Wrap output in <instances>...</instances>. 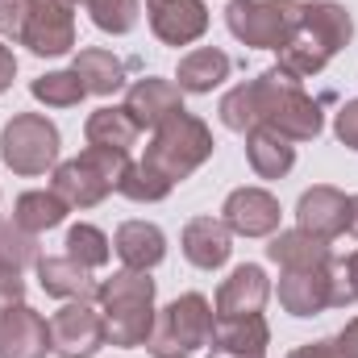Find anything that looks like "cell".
Segmentation results:
<instances>
[{"instance_id": "cell-1", "label": "cell", "mask_w": 358, "mask_h": 358, "mask_svg": "<svg viewBox=\"0 0 358 358\" xmlns=\"http://www.w3.org/2000/svg\"><path fill=\"white\" fill-rule=\"evenodd\" d=\"M217 117L234 134H250L255 125H267L287 142H313L325 129L321 104L304 92L300 80H292L279 67H267L263 76L229 88L217 104Z\"/></svg>"}, {"instance_id": "cell-2", "label": "cell", "mask_w": 358, "mask_h": 358, "mask_svg": "<svg viewBox=\"0 0 358 358\" xmlns=\"http://www.w3.org/2000/svg\"><path fill=\"white\" fill-rule=\"evenodd\" d=\"M96 304H100V317H104V338L108 346H121V350H138L150 342V329H155V279L150 271H134L121 267L113 271L108 279L96 283Z\"/></svg>"}, {"instance_id": "cell-3", "label": "cell", "mask_w": 358, "mask_h": 358, "mask_svg": "<svg viewBox=\"0 0 358 358\" xmlns=\"http://www.w3.org/2000/svg\"><path fill=\"white\" fill-rule=\"evenodd\" d=\"M217 142H213V129L196 117V113H176L167 117L155 134H150V146L142 155V163H150L159 176H167L171 183L187 179L192 171H200L208 159H213Z\"/></svg>"}, {"instance_id": "cell-4", "label": "cell", "mask_w": 358, "mask_h": 358, "mask_svg": "<svg viewBox=\"0 0 358 358\" xmlns=\"http://www.w3.org/2000/svg\"><path fill=\"white\" fill-rule=\"evenodd\" d=\"M213 329H217V313H213L208 296L183 292L167 308L155 313L146 350H150V358H192L196 350L213 346Z\"/></svg>"}, {"instance_id": "cell-5", "label": "cell", "mask_w": 358, "mask_h": 358, "mask_svg": "<svg viewBox=\"0 0 358 358\" xmlns=\"http://www.w3.org/2000/svg\"><path fill=\"white\" fill-rule=\"evenodd\" d=\"M134 159L125 150H100V146H84L76 159L59 163L50 171V187L67 200V208H96L100 200H108L117 192V183L125 176Z\"/></svg>"}, {"instance_id": "cell-6", "label": "cell", "mask_w": 358, "mask_h": 358, "mask_svg": "<svg viewBox=\"0 0 358 358\" xmlns=\"http://www.w3.org/2000/svg\"><path fill=\"white\" fill-rule=\"evenodd\" d=\"M59 150H63V138H59V125L42 113H13L0 129V163L13 171V176L38 179L46 171L59 167Z\"/></svg>"}, {"instance_id": "cell-7", "label": "cell", "mask_w": 358, "mask_h": 358, "mask_svg": "<svg viewBox=\"0 0 358 358\" xmlns=\"http://www.w3.org/2000/svg\"><path fill=\"white\" fill-rule=\"evenodd\" d=\"M304 0H229L225 25L250 50H279L300 25Z\"/></svg>"}, {"instance_id": "cell-8", "label": "cell", "mask_w": 358, "mask_h": 358, "mask_svg": "<svg viewBox=\"0 0 358 358\" xmlns=\"http://www.w3.org/2000/svg\"><path fill=\"white\" fill-rule=\"evenodd\" d=\"M38 59H59L76 50V0H25L21 42Z\"/></svg>"}, {"instance_id": "cell-9", "label": "cell", "mask_w": 358, "mask_h": 358, "mask_svg": "<svg viewBox=\"0 0 358 358\" xmlns=\"http://www.w3.org/2000/svg\"><path fill=\"white\" fill-rule=\"evenodd\" d=\"M50 346L59 358H96L104 338V317L92 300H63V308L50 317Z\"/></svg>"}, {"instance_id": "cell-10", "label": "cell", "mask_w": 358, "mask_h": 358, "mask_svg": "<svg viewBox=\"0 0 358 358\" xmlns=\"http://www.w3.org/2000/svg\"><path fill=\"white\" fill-rule=\"evenodd\" d=\"M279 217L283 208L267 187H234L221 204V221L234 238H271L279 234Z\"/></svg>"}, {"instance_id": "cell-11", "label": "cell", "mask_w": 358, "mask_h": 358, "mask_svg": "<svg viewBox=\"0 0 358 358\" xmlns=\"http://www.w3.org/2000/svg\"><path fill=\"white\" fill-rule=\"evenodd\" d=\"M296 225L321 242H334L346 234L350 225V196L334 183H313L308 192H300L296 200Z\"/></svg>"}, {"instance_id": "cell-12", "label": "cell", "mask_w": 358, "mask_h": 358, "mask_svg": "<svg viewBox=\"0 0 358 358\" xmlns=\"http://www.w3.org/2000/svg\"><path fill=\"white\" fill-rule=\"evenodd\" d=\"M146 21L163 46H192L208 34V4L204 0H146Z\"/></svg>"}, {"instance_id": "cell-13", "label": "cell", "mask_w": 358, "mask_h": 358, "mask_svg": "<svg viewBox=\"0 0 358 358\" xmlns=\"http://www.w3.org/2000/svg\"><path fill=\"white\" fill-rule=\"evenodd\" d=\"M50 346V321L34 313L25 300L0 313V358H46Z\"/></svg>"}, {"instance_id": "cell-14", "label": "cell", "mask_w": 358, "mask_h": 358, "mask_svg": "<svg viewBox=\"0 0 358 358\" xmlns=\"http://www.w3.org/2000/svg\"><path fill=\"white\" fill-rule=\"evenodd\" d=\"M271 300V279L259 263H242V267L229 271V279H221L217 287V300H213V313L217 317H255L263 313Z\"/></svg>"}, {"instance_id": "cell-15", "label": "cell", "mask_w": 358, "mask_h": 358, "mask_svg": "<svg viewBox=\"0 0 358 358\" xmlns=\"http://www.w3.org/2000/svg\"><path fill=\"white\" fill-rule=\"evenodd\" d=\"M179 250L196 271H221L234 255V234L221 217H192L179 234Z\"/></svg>"}, {"instance_id": "cell-16", "label": "cell", "mask_w": 358, "mask_h": 358, "mask_svg": "<svg viewBox=\"0 0 358 358\" xmlns=\"http://www.w3.org/2000/svg\"><path fill=\"white\" fill-rule=\"evenodd\" d=\"M279 308L292 317H321L325 308H334L329 267L279 271Z\"/></svg>"}, {"instance_id": "cell-17", "label": "cell", "mask_w": 358, "mask_h": 358, "mask_svg": "<svg viewBox=\"0 0 358 358\" xmlns=\"http://www.w3.org/2000/svg\"><path fill=\"white\" fill-rule=\"evenodd\" d=\"M125 113L138 121V129H159L167 117L183 113V92L176 80H159V76L134 80L125 88Z\"/></svg>"}, {"instance_id": "cell-18", "label": "cell", "mask_w": 358, "mask_h": 358, "mask_svg": "<svg viewBox=\"0 0 358 358\" xmlns=\"http://www.w3.org/2000/svg\"><path fill=\"white\" fill-rule=\"evenodd\" d=\"M113 250H117L121 267L155 271L167 259V234L155 221H121L113 234Z\"/></svg>"}, {"instance_id": "cell-19", "label": "cell", "mask_w": 358, "mask_h": 358, "mask_svg": "<svg viewBox=\"0 0 358 358\" xmlns=\"http://www.w3.org/2000/svg\"><path fill=\"white\" fill-rule=\"evenodd\" d=\"M38 283L55 300H96V279L88 267H80L71 255H42L38 263Z\"/></svg>"}, {"instance_id": "cell-20", "label": "cell", "mask_w": 358, "mask_h": 358, "mask_svg": "<svg viewBox=\"0 0 358 358\" xmlns=\"http://www.w3.org/2000/svg\"><path fill=\"white\" fill-rule=\"evenodd\" d=\"M234 71V59L217 46H196L179 59V71H176V84L183 96H208L213 88H221Z\"/></svg>"}, {"instance_id": "cell-21", "label": "cell", "mask_w": 358, "mask_h": 358, "mask_svg": "<svg viewBox=\"0 0 358 358\" xmlns=\"http://www.w3.org/2000/svg\"><path fill=\"white\" fill-rule=\"evenodd\" d=\"M267 259L279 271H304V267H329L334 263V246L304 234L300 225L296 229H279L271 234V246H267Z\"/></svg>"}, {"instance_id": "cell-22", "label": "cell", "mask_w": 358, "mask_h": 358, "mask_svg": "<svg viewBox=\"0 0 358 358\" xmlns=\"http://www.w3.org/2000/svg\"><path fill=\"white\" fill-rule=\"evenodd\" d=\"M300 13H304V8H300ZM275 55H279V63H275V67H279V71H287V76H292V80H300V84H304V80H313V76H321V71L329 67V59H334L329 42H321L304 21L296 25V34H292Z\"/></svg>"}, {"instance_id": "cell-23", "label": "cell", "mask_w": 358, "mask_h": 358, "mask_svg": "<svg viewBox=\"0 0 358 358\" xmlns=\"http://www.w3.org/2000/svg\"><path fill=\"white\" fill-rule=\"evenodd\" d=\"M246 138V163L259 179H283L296 167V142H287L283 134H275L267 125H255Z\"/></svg>"}, {"instance_id": "cell-24", "label": "cell", "mask_w": 358, "mask_h": 358, "mask_svg": "<svg viewBox=\"0 0 358 358\" xmlns=\"http://www.w3.org/2000/svg\"><path fill=\"white\" fill-rule=\"evenodd\" d=\"M138 121L125 113V104H100L84 121V142L88 146H100V150H134L138 146Z\"/></svg>"}, {"instance_id": "cell-25", "label": "cell", "mask_w": 358, "mask_h": 358, "mask_svg": "<svg viewBox=\"0 0 358 358\" xmlns=\"http://www.w3.org/2000/svg\"><path fill=\"white\" fill-rule=\"evenodd\" d=\"M67 200L55 192V187H34V192H21L17 204H13V225H21L25 234H46V229H59L67 221Z\"/></svg>"}, {"instance_id": "cell-26", "label": "cell", "mask_w": 358, "mask_h": 358, "mask_svg": "<svg viewBox=\"0 0 358 358\" xmlns=\"http://www.w3.org/2000/svg\"><path fill=\"white\" fill-rule=\"evenodd\" d=\"M213 346L234 350V355H267V346H271L267 317L263 313H255V317H217Z\"/></svg>"}, {"instance_id": "cell-27", "label": "cell", "mask_w": 358, "mask_h": 358, "mask_svg": "<svg viewBox=\"0 0 358 358\" xmlns=\"http://www.w3.org/2000/svg\"><path fill=\"white\" fill-rule=\"evenodd\" d=\"M71 71L84 80L88 96H113V92L125 88V63H121L113 50H104V46L80 50L76 63H71Z\"/></svg>"}, {"instance_id": "cell-28", "label": "cell", "mask_w": 358, "mask_h": 358, "mask_svg": "<svg viewBox=\"0 0 358 358\" xmlns=\"http://www.w3.org/2000/svg\"><path fill=\"white\" fill-rule=\"evenodd\" d=\"M63 246H67L63 255H71L80 267H88V271L108 267V259H113V238H108L104 229L88 225V221L71 225V229H67V238H63Z\"/></svg>"}, {"instance_id": "cell-29", "label": "cell", "mask_w": 358, "mask_h": 358, "mask_svg": "<svg viewBox=\"0 0 358 358\" xmlns=\"http://www.w3.org/2000/svg\"><path fill=\"white\" fill-rule=\"evenodd\" d=\"M29 96L38 104H46V108H76L88 96V88L71 67H63V71H46V76L29 80Z\"/></svg>"}, {"instance_id": "cell-30", "label": "cell", "mask_w": 358, "mask_h": 358, "mask_svg": "<svg viewBox=\"0 0 358 358\" xmlns=\"http://www.w3.org/2000/svg\"><path fill=\"white\" fill-rule=\"evenodd\" d=\"M171 179L167 176H159L150 163H129L125 167V176H121V183H117V192L125 196V200H134V204H159V200H167L171 196Z\"/></svg>"}, {"instance_id": "cell-31", "label": "cell", "mask_w": 358, "mask_h": 358, "mask_svg": "<svg viewBox=\"0 0 358 358\" xmlns=\"http://www.w3.org/2000/svg\"><path fill=\"white\" fill-rule=\"evenodd\" d=\"M84 8H88L92 25L100 34H113V38L134 34V25L142 17V0H84Z\"/></svg>"}, {"instance_id": "cell-32", "label": "cell", "mask_w": 358, "mask_h": 358, "mask_svg": "<svg viewBox=\"0 0 358 358\" xmlns=\"http://www.w3.org/2000/svg\"><path fill=\"white\" fill-rule=\"evenodd\" d=\"M42 255H38V234H25L21 225L4 221L0 225V267L8 271H25L34 267Z\"/></svg>"}, {"instance_id": "cell-33", "label": "cell", "mask_w": 358, "mask_h": 358, "mask_svg": "<svg viewBox=\"0 0 358 358\" xmlns=\"http://www.w3.org/2000/svg\"><path fill=\"white\" fill-rule=\"evenodd\" d=\"M329 283H334V308L358 304V250L329 263Z\"/></svg>"}, {"instance_id": "cell-34", "label": "cell", "mask_w": 358, "mask_h": 358, "mask_svg": "<svg viewBox=\"0 0 358 358\" xmlns=\"http://www.w3.org/2000/svg\"><path fill=\"white\" fill-rule=\"evenodd\" d=\"M334 134H338V142H342L346 150H355L358 155V96L355 100H346V104L334 113Z\"/></svg>"}, {"instance_id": "cell-35", "label": "cell", "mask_w": 358, "mask_h": 358, "mask_svg": "<svg viewBox=\"0 0 358 358\" xmlns=\"http://www.w3.org/2000/svg\"><path fill=\"white\" fill-rule=\"evenodd\" d=\"M21 21H25V0H0V34L4 42H21Z\"/></svg>"}, {"instance_id": "cell-36", "label": "cell", "mask_w": 358, "mask_h": 358, "mask_svg": "<svg viewBox=\"0 0 358 358\" xmlns=\"http://www.w3.org/2000/svg\"><path fill=\"white\" fill-rule=\"evenodd\" d=\"M21 300H25V279H21V271L0 267V313L13 308V304H21Z\"/></svg>"}, {"instance_id": "cell-37", "label": "cell", "mask_w": 358, "mask_h": 358, "mask_svg": "<svg viewBox=\"0 0 358 358\" xmlns=\"http://www.w3.org/2000/svg\"><path fill=\"white\" fill-rule=\"evenodd\" d=\"M334 346H338L342 358H358V317H350V321L342 325V334L334 338Z\"/></svg>"}, {"instance_id": "cell-38", "label": "cell", "mask_w": 358, "mask_h": 358, "mask_svg": "<svg viewBox=\"0 0 358 358\" xmlns=\"http://www.w3.org/2000/svg\"><path fill=\"white\" fill-rule=\"evenodd\" d=\"M13 80H17V55L8 42H0V96L13 88Z\"/></svg>"}, {"instance_id": "cell-39", "label": "cell", "mask_w": 358, "mask_h": 358, "mask_svg": "<svg viewBox=\"0 0 358 358\" xmlns=\"http://www.w3.org/2000/svg\"><path fill=\"white\" fill-rule=\"evenodd\" d=\"M287 358H342V355H338V346H334V338H329V342H308V346H296Z\"/></svg>"}, {"instance_id": "cell-40", "label": "cell", "mask_w": 358, "mask_h": 358, "mask_svg": "<svg viewBox=\"0 0 358 358\" xmlns=\"http://www.w3.org/2000/svg\"><path fill=\"white\" fill-rule=\"evenodd\" d=\"M208 358H267V355H234V350H221V346H208Z\"/></svg>"}, {"instance_id": "cell-41", "label": "cell", "mask_w": 358, "mask_h": 358, "mask_svg": "<svg viewBox=\"0 0 358 358\" xmlns=\"http://www.w3.org/2000/svg\"><path fill=\"white\" fill-rule=\"evenodd\" d=\"M346 229L358 238V196H350V225H346Z\"/></svg>"}, {"instance_id": "cell-42", "label": "cell", "mask_w": 358, "mask_h": 358, "mask_svg": "<svg viewBox=\"0 0 358 358\" xmlns=\"http://www.w3.org/2000/svg\"><path fill=\"white\" fill-rule=\"evenodd\" d=\"M76 4H84V0H76Z\"/></svg>"}]
</instances>
